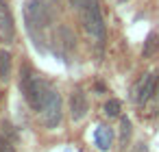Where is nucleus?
<instances>
[{
	"instance_id": "obj_4",
	"label": "nucleus",
	"mask_w": 159,
	"mask_h": 152,
	"mask_svg": "<svg viewBox=\"0 0 159 152\" xmlns=\"http://www.w3.org/2000/svg\"><path fill=\"white\" fill-rule=\"evenodd\" d=\"M39 117H42V124L46 128H57L61 124V117H63V104H61V96L50 89L46 100H44V106L39 111Z\"/></svg>"
},
{
	"instance_id": "obj_1",
	"label": "nucleus",
	"mask_w": 159,
	"mask_h": 152,
	"mask_svg": "<svg viewBox=\"0 0 159 152\" xmlns=\"http://www.w3.org/2000/svg\"><path fill=\"white\" fill-rule=\"evenodd\" d=\"M55 18L52 0H29L24 5V20L29 33L35 37V44H39V31H44Z\"/></svg>"
},
{
	"instance_id": "obj_12",
	"label": "nucleus",
	"mask_w": 159,
	"mask_h": 152,
	"mask_svg": "<svg viewBox=\"0 0 159 152\" xmlns=\"http://www.w3.org/2000/svg\"><path fill=\"white\" fill-rule=\"evenodd\" d=\"M0 152H18L13 137H9L7 132H0Z\"/></svg>"
},
{
	"instance_id": "obj_6",
	"label": "nucleus",
	"mask_w": 159,
	"mask_h": 152,
	"mask_svg": "<svg viewBox=\"0 0 159 152\" xmlns=\"http://www.w3.org/2000/svg\"><path fill=\"white\" fill-rule=\"evenodd\" d=\"M0 37H2L5 44L16 41V22H13V15H11L7 0H0Z\"/></svg>"
},
{
	"instance_id": "obj_5",
	"label": "nucleus",
	"mask_w": 159,
	"mask_h": 152,
	"mask_svg": "<svg viewBox=\"0 0 159 152\" xmlns=\"http://www.w3.org/2000/svg\"><path fill=\"white\" fill-rule=\"evenodd\" d=\"M155 89H157V74L150 72V74H146L144 78H139V83L133 87V100H135L137 104H146V102L152 98Z\"/></svg>"
},
{
	"instance_id": "obj_8",
	"label": "nucleus",
	"mask_w": 159,
	"mask_h": 152,
	"mask_svg": "<svg viewBox=\"0 0 159 152\" xmlns=\"http://www.w3.org/2000/svg\"><path fill=\"white\" fill-rule=\"evenodd\" d=\"M11 72H13V59L7 50H0V80H9L11 78Z\"/></svg>"
},
{
	"instance_id": "obj_11",
	"label": "nucleus",
	"mask_w": 159,
	"mask_h": 152,
	"mask_svg": "<svg viewBox=\"0 0 159 152\" xmlns=\"http://www.w3.org/2000/svg\"><path fill=\"white\" fill-rule=\"evenodd\" d=\"M102 111H105V115H107V117H118V115H120V111H122V102H120V100H116V98H111V100H107V102H105Z\"/></svg>"
},
{
	"instance_id": "obj_7",
	"label": "nucleus",
	"mask_w": 159,
	"mask_h": 152,
	"mask_svg": "<svg viewBox=\"0 0 159 152\" xmlns=\"http://www.w3.org/2000/svg\"><path fill=\"white\" fill-rule=\"evenodd\" d=\"M87 109H89V102H87V96L83 91H74L70 96V115L74 122H81L85 115H87Z\"/></svg>"
},
{
	"instance_id": "obj_3",
	"label": "nucleus",
	"mask_w": 159,
	"mask_h": 152,
	"mask_svg": "<svg viewBox=\"0 0 159 152\" xmlns=\"http://www.w3.org/2000/svg\"><path fill=\"white\" fill-rule=\"evenodd\" d=\"M20 87H22V93H24L26 104H29L33 111L39 113L42 106H44V100H46V96H48V91H50L48 83L42 80V78L35 76V74H24Z\"/></svg>"
},
{
	"instance_id": "obj_14",
	"label": "nucleus",
	"mask_w": 159,
	"mask_h": 152,
	"mask_svg": "<svg viewBox=\"0 0 159 152\" xmlns=\"http://www.w3.org/2000/svg\"><path fill=\"white\" fill-rule=\"evenodd\" d=\"M133 152H148V148H146L144 143H137V145L133 148Z\"/></svg>"
},
{
	"instance_id": "obj_13",
	"label": "nucleus",
	"mask_w": 159,
	"mask_h": 152,
	"mask_svg": "<svg viewBox=\"0 0 159 152\" xmlns=\"http://www.w3.org/2000/svg\"><path fill=\"white\" fill-rule=\"evenodd\" d=\"M129 135H131V122L126 117H122V124H120V143H126Z\"/></svg>"
},
{
	"instance_id": "obj_2",
	"label": "nucleus",
	"mask_w": 159,
	"mask_h": 152,
	"mask_svg": "<svg viewBox=\"0 0 159 152\" xmlns=\"http://www.w3.org/2000/svg\"><path fill=\"white\" fill-rule=\"evenodd\" d=\"M81 15H83V26L85 31L98 41H105V20H102V11H100V0H83L81 5Z\"/></svg>"
},
{
	"instance_id": "obj_9",
	"label": "nucleus",
	"mask_w": 159,
	"mask_h": 152,
	"mask_svg": "<svg viewBox=\"0 0 159 152\" xmlns=\"http://www.w3.org/2000/svg\"><path fill=\"white\" fill-rule=\"evenodd\" d=\"M111 141H113V132L109 126H98L96 130V145L100 150H109L111 148Z\"/></svg>"
},
{
	"instance_id": "obj_10",
	"label": "nucleus",
	"mask_w": 159,
	"mask_h": 152,
	"mask_svg": "<svg viewBox=\"0 0 159 152\" xmlns=\"http://www.w3.org/2000/svg\"><path fill=\"white\" fill-rule=\"evenodd\" d=\"M157 48H159V37H157V33H150V35L146 37V41H144L142 54H144V57H152V54L157 52Z\"/></svg>"
},
{
	"instance_id": "obj_15",
	"label": "nucleus",
	"mask_w": 159,
	"mask_h": 152,
	"mask_svg": "<svg viewBox=\"0 0 159 152\" xmlns=\"http://www.w3.org/2000/svg\"><path fill=\"white\" fill-rule=\"evenodd\" d=\"M72 2V7H76V9H81V5H83V0H70Z\"/></svg>"
}]
</instances>
